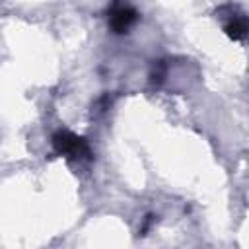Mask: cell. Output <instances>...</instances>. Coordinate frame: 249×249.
<instances>
[{
	"label": "cell",
	"mask_w": 249,
	"mask_h": 249,
	"mask_svg": "<svg viewBox=\"0 0 249 249\" xmlns=\"http://www.w3.org/2000/svg\"><path fill=\"white\" fill-rule=\"evenodd\" d=\"M107 16H109V27L115 33H126L130 29V25L138 18L136 10L126 0H115L111 4V8H109Z\"/></svg>",
	"instance_id": "obj_2"
},
{
	"label": "cell",
	"mask_w": 249,
	"mask_h": 249,
	"mask_svg": "<svg viewBox=\"0 0 249 249\" xmlns=\"http://www.w3.org/2000/svg\"><path fill=\"white\" fill-rule=\"evenodd\" d=\"M224 31L233 41L245 39V35H247V19H245V16L243 14H231V18L224 25Z\"/></svg>",
	"instance_id": "obj_3"
},
{
	"label": "cell",
	"mask_w": 249,
	"mask_h": 249,
	"mask_svg": "<svg viewBox=\"0 0 249 249\" xmlns=\"http://www.w3.org/2000/svg\"><path fill=\"white\" fill-rule=\"evenodd\" d=\"M53 148L56 154L72 158V160H84V158H89V154H91L88 142L70 130L54 132L53 134Z\"/></svg>",
	"instance_id": "obj_1"
}]
</instances>
